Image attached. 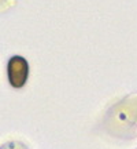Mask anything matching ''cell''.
Wrapping results in <instances>:
<instances>
[{
    "label": "cell",
    "instance_id": "cell-1",
    "mask_svg": "<svg viewBox=\"0 0 137 149\" xmlns=\"http://www.w3.org/2000/svg\"><path fill=\"white\" fill-rule=\"evenodd\" d=\"M29 76V64L21 55L11 57L7 64V77L12 87L21 88L26 84Z\"/></svg>",
    "mask_w": 137,
    "mask_h": 149
}]
</instances>
